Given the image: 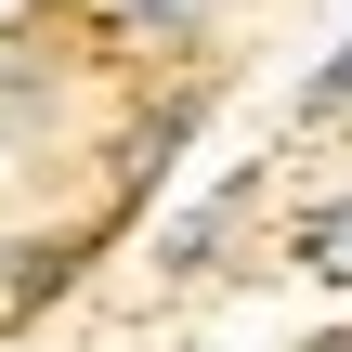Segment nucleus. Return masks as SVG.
Listing matches in <instances>:
<instances>
[{
  "mask_svg": "<svg viewBox=\"0 0 352 352\" xmlns=\"http://www.w3.org/2000/svg\"><path fill=\"white\" fill-rule=\"evenodd\" d=\"M300 261H314V274H327V287H352V209H327V222H314V235H300Z\"/></svg>",
  "mask_w": 352,
  "mask_h": 352,
  "instance_id": "1",
  "label": "nucleus"
},
{
  "mask_svg": "<svg viewBox=\"0 0 352 352\" xmlns=\"http://www.w3.org/2000/svg\"><path fill=\"white\" fill-rule=\"evenodd\" d=\"M65 274H78V248H52V235H39V248H26V261H13V300H52V287H65Z\"/></svg>",
  "mask_w": 352,
  "mask_h": 352,
  "instance_id": "2",
  "label": "nucleus"
},
{
  "mask_svg": "<svg viewBox=\"0 0 352 352\" xmlns=\"http://www.w3.org/2000/svg\"><path fill=\"white\" fill-rule=\"evenodd\" d=\"M26 91H39V52H26V39H0V118H13Z\"/></svg>",
  "mask_w": 352,
  "mask_h": 352,
  "instance_id": "3",
  "label": "nucleus"
},
{
  "mask_svg": "<svg viewBox=\"0 0 352 352\" xmlns=\"http://www.w3.org/2000/svg\"><path fill=\"white\" fill-rule=\"evenodd\" d=\"M314 104H352V52H340V65H327V78H314Z\"/></svg>",
  "mask_w": 352,
  "mask_h": 352,
  "instance_id": "4",
  "label": "nucleus"
}]
</instances>
